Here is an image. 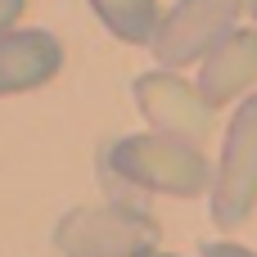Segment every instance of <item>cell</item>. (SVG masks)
<instances>
[{
  "instance_id": "6da1fadb",
  "label": "cell",
  "mask_w": 257,
  "mask_h": 257,
  "mask_svg": "<svg viewBox=\"0 0 257 257\" xmlns=\"http://www.w3.org/2000/svg\"><path fill=\"white\" fill-rule=\"evenodd\" d=\"M99 167L113 185L145 190V194H172V199H194L208 190V181H217V172L208 167L199 145L163 136V131L113 140L104 149Z\"/></svg>"
},
{
  "instance_id": "7a4b0ae2",
  "label": "cell",
  "mask_w": 257,
  "mask_h": 257,
  "mask_svg": "<svg viewBox=\"0 0 257 257\" xmlns=\"http://www.w3.org/2000/svg\"><path fill=\"white\" fill-rule=\"evenodd\" d=\"M158 221L126 199L72 208L54 226V248L63 257H149L158 253Z\"/></svg>"
},
{
  "instance_id": "3957f363",
  "label": "cell",
  "mask_w": 257,
  "mask_h": 257,
  "mask_svg": "<svg viewBox=\"0 0 257 257\" xmlns=\"http://www.w3.org/2000/svg\"><path fill=\"white\" fill-rule=\"evenodd\" d=\"M257 208V95H244L226 126L217 181H212V221L221 230H235Z\"/></svg>"
},
{
  "instance_id": "277c9868",
  "label": "cell",
  "mask_w": 257,
  "mask_h": 257,
  "mask_svg": "<svg viewBox=\"0 0 257 257\" xmlns=\"http://www.w3.org/2000/svg\"><path fill=\"white\" fill-rule=\"evenodd\" d=\"M244 14V0H176L158 32H154V54L167 72L194 63V59H208L239 23Z\"/></svg>"
},
{
  "instance_id": "5b68a950",
  "label": "cell",
  "mask_w": 257,
  "mask_h": 257,
  "mask_svg": "<svg viewBox=\"0 0 257 257\" xmlns=\"http://www.w3.org/2000/svg\"><path fill=\"white\" fill-rule=\"evenodd\" d=\"M131 95H136L140 113L154 122V131L176 136V140H190V145L208 140L217 108L203 99L199 86L181 81L176 72H167V68H163V72H145V77H136Z\"/></svg>"
},
{
  "instance_id": "8992f818",
  "label": "cell",
  "mask_w": 257,
  "mask_h": 257,
  "mask_svg": "<svg viewBox=\"0 0 257 257\" xmlns=\"http://www.w3.org/2000/svg\"><path fill=\"white\" fill-rule=\"evenodd\" d=\"M63 68V45L45 27H23L0 36V95H23L54 81Z\"/></svg>"
},
{
  "instance_id": "52a82bcc",
  "label": "cell",
  "mask_w": 257,
  "mask_h": 257,
  "mask_svg": "<svg viewBox=\"0 0 257 257\" xmlns=\"http://www.w3.org/2000/svg\"><path fill=\"white\" fill-rule=\"evenodd\" d=\"M257 81V32L248 27H235L199 68V90L212 108L221 104H235L248 86Z\"/></svg>"
},
{
  "instance_id": "ba28073f",
  "label": "cell",
  "mask_w": 257,
  "mask_h": 257,
  "mask_svg": "<svg viewBox=\"0 0 257 257\" xmlns=\"http://www.w3.org/2000/svg\"><path fill=\"white\" fill-rule=\"evenodd\" d=\"M95 18L126 45H154V32L163 23L158 0H86Z\"/></svg>"
},
{
  "instance_id": "9c48e42d",
  "label": "cell",
  "mask_w": 257,
  "mask_h": 257,
  "mask_svg": "<svg viewBox=\"0 0 257 257\" xmlns=\"http://www.w3.org/2000/svg\"><path fill=\"white\" fill-rule=\"evenodd\" d=\"M23 9H27V0H0V36L14 32V23H18Z\"/></svg>"
},
{
  "instance_id": "30bf717a",
  "label": "cell",
  "mask_w": 257,
  "mask_h": 257,
  "mask_svg": "<svg viewBox=\"0 0 257 257\" xmlns=\"http://www.w3.org/2000/svg\"><path fill=\"white\" fill-rule=\"evenodd\" d=\"M203 257H257V253H248L244 244H226V239H217V244H203Z\"/></svg>"
},
{
  "instance_id": "8fae6325",
  "label": "cell",
  "mask_w": 257,
  "mask_h": 257,
  "mask_svg": "<svg viewBox=\"0 0 257 257\" xmlns=\"http://www.w3.org/2000/svg\"><path fill=\"white\" fill-rule=\"evenodd\" d=\"M248 9H253V18H257V0H248Z\"/></svg>"
},
{
  "instance_id": "7c38bea8",
  "label": "cell",
  "mask_w": 257,
  "mask_h": 257,
  "mask_svg": "<svg viewBox=\"0 0 257 257\" xmlns=\"http://www.w3.org/2000/svg\"><path fill=\"white\" fill-rule=\"evenodd\" d=\"M149 257H176V253H149Z\"/></svg>"
}]
</instances>
